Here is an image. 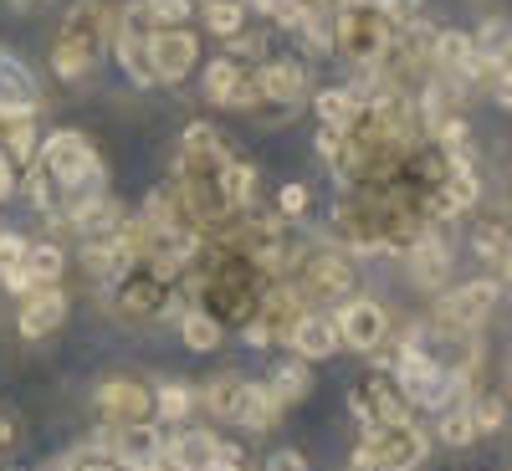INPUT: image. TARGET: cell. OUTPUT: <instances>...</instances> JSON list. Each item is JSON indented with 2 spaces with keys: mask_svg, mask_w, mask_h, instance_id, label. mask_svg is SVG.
Segmentation results:
<instances>
[{
  "mask_svg": "<svg viewBox=\"0 0 512 471\" xmlns=\"http://www.w3.org/2000/svg\"><path fill=\"white\" fill-rule=\"evenodd\" d=\"M390 36H395V26L374 0H344V11H338V21H333L338 52L354 57V62H379L384 52H390Z\"/></svg>",
  "mask_w": 512,
  "mask_h": 471,
  "instance_id": "obj_1",
  "label": "cell"
},
{
  "mask_svg": "<svg viewBox=\"0 0 512 471\" xmlns=\"http://www.w3.org/2000/svg\"><path fill=\"white\" fill-rule=\"evenodd\" d=\"M420 461H425V436L410 420L374 425V431H364V446L354 451V466H369V471H415Z\"/></svg>",
  "mask_w": 512,
  "mask_h": 471,
  "instance_id": "obj_2",
  "label": "cell"
},
{
  "mask_svg": "<svg viewBox=\"0 0 512 471\" xmlns=\"http://www.w3.org/2000/svg\"><path fill=\"white\" fill-rule=\"evenodd\" d=\"M103 446H108V456H113V461L144 471V466L164 451V436H159V425H154V420H108Z\"/></svg>",
  "mask_w": 512,
  "mask_h": 471,
  "instance_id": "obj_3",
  "label": "cell"
},
{
  "mask_svg": "<svg viewBox=\"0 0 512 471\" xmlns=\"http://www.w3.org/2000/svg\"><path fill=\"white\" fill-rule=\"evenodd\" d=\"M333 328H338V344H349V349L369 354V349L384 344V333H390V318H384V308L369 303V297H354V303L333 318Z\"/></svg>",
  "mask_w": 512,
  "mask_h": 471,
  "instance_id": "obj_4",
  "label": "cell"
},
{
  "mask_svg": "<svg viewBox=\"0 0 512 471\" xmlns=\"http://www.w3.org/2000/svg\"><path fill=\"white\" fill-rule=\"evenodd\" d=\"M446 364L420 344V338H405V349L395 354V390L405 395V400H415V405H425V395H431V384H436V374H441Z\"/></svg>",
  "mask_w": 512,
  "mask_h": 471,
  "instance_id": "obj_5",
  "label": "cell"
},
{
  "mask_svg": "<svg viewBox=\"0 0 512 471\" xmlns=\"http://www.w3.org/2000/svg\"><path fill=\"white\" fill-rule=\"evenodd\" d=\"M149 52H154V77H159V82H180V77L195 67L200 41H195V31H185V26H164V31L149 36Z\"/></svg>",
  "mask_w": 512,
  "mask_h": 471,
  "instance_id": "obj_6",
  "label": "cell"
},
{
  "mask_svg": "<svg viewBox=\"0 0 512 471\" xmlns=\"http://www.w3.org/2000/svg\"><path fill=\"white\" fill-rule=\"evenodd\" d=\"M502 297V282H466L441 303V328H477Z\"/></svg>",
  "mask_w": 512,
  "mask_h": 471,
  "instance_id": "obj_7",
  "label": "cell"
},
{
  "mask_svg": "<svg viewBox=\"0 0 512 471\" xmlns=\"http://www.w3.org/2000/svg\"><path fill=\"white\" fill-rule=\"evenodd\" d=\"M205 98L221 103V108H251L256 103V82H246L236 57H221L205 67Z\"/></svg>",
  "mask_w": 512,
  "mask_h": 471,
  "instance_id": "obj_8",
  "label": "cell"
},
{
  "mask_svg": "<svg viewBox=\"0 0 512 471\" xmlns=\"http://www.w3.org/2000/svg\"><path fill=\"white\" fill-rule=\"evenodd\" d=\"M62 318H67V292L52 282V287H31V292H26L16 323H21L26 338H47L52 328H62Z\"/></svg>",
  "mask_w": 512,
  "mask_h": 471,
  "instance_id": "obj_9",
  "label": "cell"
},
{
  "mask_svg": "<svg viewBox=\"0 0 512 471\" xmlns=\"http://www.w3.org/2000/svg\"><path fill=\"white\" fill-rule=\"evenodd\" d=\"M98 410L108 420H149L154 415V395L144 390L139 379H108L98 390Z\"/></svg>",
  "mask_w": 512,
  "mask_h": 471,
  "instance_id": "obj_10",
  "label": "cell"
},
{
  "mask_svg": "<svg viewBox=\"0 0 512 471\" xmlns=\"http://www.w3.org/2000/svg\"><path fill=\"white\" fill-rule=\"evenodd\" d=\"M31 108H36L31 72L11 52H0V118H31Z\"/></svg>",
  "mask_w": 512,
  "mask_h": 471,
  "instance_id": "obj_11",
  "label": "cell"
},
{
  "mask_svg": "<svg viewBox=\"0 0 512 471\" xmlns=\"http://www.w3.org/2000/svg\"><path fill=\"white\" fill-rule=\"evenodd\" d=\"M287 344L303 354V359H328V354L338 349V328H333V318H323V313H297L292 328H287Z\"/></svg>",
  "mask_w": 512,
  "mask_h": 471,
  "instance_id": "obj_12",
  "label": "cell"
},
{
  "mask_svg": "<svg viewBox=\"0 0 512 471\" xmlns=\"http://www.w3.org/2000/svg\"><path fill=\"white\" fill-rule=\"evenodd\" d=\"M149 36H154V31H134V26H113V52H118L123 72L134 77L139 88H149V82H159V77H154V52H149Z\"/></svg>",
  "mask_w": 512,
  "mask_h": 471,
  "instance_id": "obj_13",
  "label": "cell"
},
{
  "mask_svg": "<svg viewBox=\"0 0 512 471\" xmlns=\"http://www.w3.org/2000/svg\"><path fill=\"white\" fill-rule=\"evenodd\" d=\"M354 415L369 425H395V420H410V410H405V395L400 390H384V384H369V390H354Z\"/></svg>",
  "mask_w": 512,
  "mask_h": 471,
  "instance_id": "obj_14",
  "label": "cell"
},
{
  "mask_svg": "<svg viewBox=\"0 0 512 471\" xmlns=\"http://www.w3.org/2000/svg\"><path fill=\"white\" fill-rule=\"evenodd\" d=\"M303 67H292V62H267L262 77H256V98H272L282 108H297L303 103Z\"/></svg>",
  "mask_w": 512,
  "mask_h": 471,
  "instance_id": "obj_15",
  "label": "cell"
},
{
  "mask_svg": "<svg viewBox=\"0 0 512 471\" xmlns=\"http://www.w3.org/2000/svg\"><path fill=\"white\" fill-rule=\"evenodd\" d=\"M277 415H282V405L272 400L267 384H251V379H246V390H241V400H236L231 420H236V425H246V431H272Z\"/></svg>",
  "mask_w": 512,
  "mask_h": 471,
  "instance_id": "obj_16",
  "label": "cell"
},
{
  "mask_svg": "<svg viewBox=\"0 0 512 471\" xmlns=\"http://www.w3.org/2000/svg\"><path fill=\"white\" fill-rule=\"evenodd\" d=\"M446 272H451V251H446L436 236H415V241H410V277H415L420 287H441Z\"/></svg>",
  "mask_w": 512,
  "mask_h": 471,
  "instance_id": "obj_17",
  "label": "cell"
},
{
  "mask_svg": "<svg viewBox=\"0 0 512 471\" xmlns=\"http://www.w3.org/2000/svg\"><path fill=\"white\" fill-rule=\"evenodd\" d=\"M308 292L313 297H349L354 292V267L344 262V256H313V267H308Z\"/></svg>",
  "mask_w": 512,
  "mask_h": 471,
  "instance_id": "obj_18",
  "label": "cell"
},
{
  "mask_svg": "<svg viewBox=\"0 0 512 471\" xmlns=\"http://www.w3.org/2000/svg\"><path fill=\"white\" fill-rule=\"evenodd\" d=\"M103 36H108V11H98V6H77V11L67 16V26H62L67 47H82L88 57H98Z\"/></svg>",
  "mask_w": 512,
  "mask_h": 471,
  "instance_id": "obj_19",
  "label": "cell"
},
{
  "mask_svg": "<svg viewBox=\"0 0 512 471\" xmlns=\"http://www.w3.org/2000/svg\"><path fill=\"white\" fill-rule=\"evenodd\" d=\"M216 446H221V441L210 436V431H180L175 441L164 446V456L175 461L180 471H205V466H210V456H216Z\"/></svg>",
  "mask_w": 512,
  "mask_h": 471,
  "instance_id": "obj_20",
  "label": "cell"
},
{
  "mask_svg": "<svg viewBox=\"0 0 512 471\" xmlns=\"http://www.w3.org/2000/svg\"><path fill=\"white\" fill-rule=\"evenodd\" d=\"M221 175H216V185H221V200H226V210H241L246 200H251V190H256V175H251V164H241V159H231V154H221Z\"/></svg>",
  "mask_w": 512,
  "mask_h": 471,
  "instance_id": "obj_21",
  "label": "cell"
},
{
  "mask_svg": "<svg viewBox=\"0 0 512 471\" xmlns=\"http://www.w3.org/2000/svg\"><path fill=\"white\" fill-rule=\"evenodd\" d=\"M313 108H318L323 128H354V123H359V113H364V103H359L349 88H328V93H318V98H313Z\"/></svg>",
  "mask_w": 512,
  "mask_h": 471,
  "instance_id": "obj_22",
  "label": "cell"
},
{
  "mask_svg": "<svg viewBox=\"0 0 512 471\" xmlns=\"http://www.w3.org/2000/svg\"><path fill=\"white\" fill-rule=\"evenodd\" d=\"M267 390H272V400H277V405H292V400H303V395L313 390V369H308L303 359H297V364H277V369H272V384H267Z\"/></svg>",
  "mask_w": 512,
  "mask_h": 471,
  "instance_id": "obj_23",
  "label": "cell"
},
{
  "mask_svg": "<svg viewBox=\"0 0 512 471\" xmlns=\"http://www.w3.org/2000/svg\"><path fill=\"white\" fill-rule=\"evenodd\" d=\"M241 390H246V379H241V374H216V379L205 384V395H200V405H205L210 415H221V420H231V410H236Z\"/></svg>",
  "mask_w": 512,
  "mask_h": 471,
  "instance_id": "obj_24",
  "label": "cell"
},
{
  "mask_svg": "<svg viewBox=\"0 0 512 471\" xmlns=\"http://www.w3.org/2000/svg\"><path fill=\"white\" fill-rule=\"evenodd\" d=\"M154 410L164 420H190L200 410V390H190V384H164V390H154Z\"/></svg>",
  "mask_w": 512,
  "mask_h": 471,
  "instance_id": "obj_25",
  "label": "cell"
},
{
  "mask_svg": "<svg viewBox=\"0 0 512 471\" xmlns=\"http://www.w3.org/2000/svg\"><path fill=\"white\" fill-rule=\"evenodd\" d=\"M180 333H185V349H195V354H210V349L221 344V323L210 318V313H185Z\"/></svg>",
  "mask_w": 512,
  "mask_h": 471,
  "instance_id": "obj_26",
  "label": "cell"
},
{
  "mask_svg": "<svg viewBox=\"0 0 512 471\" xmlns=\"http://www.w3.org/2000/svg\"><path fill=\"white\" fill-rule=\"evenodd\" d=\"M205 26L216 36H236L246 26V6L241 0H205Z\"/></svg>",
  "mask_w": 512,
  "mask_h": 471,
  "instance_id": "obj_27",
  "label": "cell"
},
{
  "mask_svg": "<svg viewBox=\"0 0 512 471\" xmlns=\"http://www.w3.org/2000/svg\"><path fill=\"white\" fill-rule=\"evenodd\" d=\"M436 436H441L446 446H472V441H477V425H472V415H466V405L441 410V420H436Z\"/></svg>",
  "mask_w": 512,
  "mask_h": 471,
  "instance_id": "obj_28",
  "label": "cell"
},
{
  "mask_svg": "<svg viewBox=\"0 0 512 471\" xmlns=\"http://www.w3.org/2000/svg\"><path fill=\"white\" fill-rule=\"evenodd\" d=\"M466 415H472L477 436H482V431H502V425H507V405H502V395H477L472 405H466Z\"/></svg>",
  "mask_w": 512,
  "mask_h": 471,
  "instance_id": "obj_29",
  "label": "cell"
},
{
  "mask_svg": "<svg viewBox=\"0 0 512 471\" xmlns=\"http://www.w3.org/2000/svg\"><path fill=\"white\" fill-rule=\"evenodd\" d=\"M472 246H477L482 262H492L497 272H507V231H502V226H477Z\"/></svg>",
  "mask_w": 512,
  "mask_h": 471,
  "instance_id": "obj_30",
  "label": "cell"
},
{
  "mask_svg": "<svg viewBox=\"0 0 512 471\" xmlns=\"http://www.w3.org/2000/svg\"><path fill=\"white\" fill-rule=\"evenodd\" d=\"M144 16H149V26H154V31H164V26L190 21L195 11H190V0H144Z\"/></svg>",
  "mask_w": 512,
  "mask_h": 471,
  "instance_id": "obj_31",
  "label": "cell"
},
{
  "mask_svg": "<svg viewBox=\"0 0 512 471\" xmlns=\"http://www.w3.org/2000/svg\"><path fill=\"white\" fill-rule=\"evenodd\" d=\"M477 57H507V21H482V31L472 36Z\"/></svg>",
  "mask_w": 512,
  "mask_h": 471,
  "instance_id": "obj_32",
  "label": "cell"
},
{
  "mask_svg": "<svg viewBox=\"0 0 512 471\" xmlns=\"http://www.w3.org/2000/svg\"><path fill=\"white\" fill-rule=\"evenodd\" d=\"M185 154H190V159H210V154H221L216 128H210V123H190V128H185Z\"/></svg>",
  "mask_w": 512,
  "mask_h": 471,
  "instance_id": "obj_33",
  "label": "cell"
},
{
  "mask_svg": "<svg viewBox=\"0 0 512 471\" xmlns=\"http://www.w3.org/2000/svg\"><path fill=\"white\" fill-rule=\"evenodd\" d=\"M52 67L62 72V77H82L93 67V57L82 52V47H67V41H57V57H52Z\"/></svg>",
  "mask_w": 512,
  "mask_h": 471,
  "instance_id": "obj_34",
  "label": "cell"
},
{
  "mask_svg": "<svg viewBox=\"0 0 512 471\" xmlns=\"http://www.w3.org/2000/svg\"><path fill=\"white\" fill-rule=\"evenodd\" d=\"M6 154H11V159H31V154H36V128H31V123H16L11 134H6Z\"/></svg>",
  "mask_w": 512,
  "mask_h": 471,
  "instance_id": "obj_35",
  "label": "cell"
},
{
  "mask_svg": "<svg viewBox=\"0 0 512 471\" xmlns=\"http://www.w3.org/2000/svg\"><path fill=\"white\" fill-rule=\"evenodd\" d=\"M277 210H282V216H303V210H308V190L303 185H282L277 190Z\"/></svg>",
  "mask_w": 512,
  "mask_h": 471,
  "instance_id": "obj_36",
  "label": "cell"
},
{
  "mask_svg": "<svg viewBox=\"0 0 512 471\" xmlns=\"http://www.w3.org/2000/svg\"><path fill=\"white\" fill-rule=\"evenodd\" d=\"M205 471H246V461H241V451L236 446H216V456H210V466Z\"/></svg>",
  "mask_w": 512,
  "mask_h": 471,
  "instance_id": "obj_37",
  "label": "cell"
},
{
  "mask_svg": "<svg viewBox=\"0 0 512 471\" xmlns=\"http://www.w3.org/2000/svg\"><path fill=\"white\" fill-rule=\"evenodd\" d=\"M21 251H26V241H21V236H0V277H6V272L21 262Z\"/></svg>",
  "mask_w": 512,
  "mask_h": 471,
  "instance_id": "obj_38",
  "label": "cell"
},
{
  "mask_svg": "<svg viewBox=\"0 0 512 471\" xmlns=\"http://www.w3.org/2000/svg\"><path fill=\"white\" fill-rule=\"evenodd\" d=\"M267 471H308V456H303V451H277V456L267 461Z\"/></svg>",
  "mask_w": 512,
  "mask_h": 471,
  "instance_id": "obj_39",
  "label": "cell"
},
{
  "mask_svg": "<svg viewBox=\"0 0 512 471\" xmlns=\"http://www.w3.org/2000/svg\"><path fill=\"white\" fill-rule=\"evenodd\" d=\"M16 190V159L6 154V149H0V200H6Z\"/></svg>",
  "mask_w": 512,
  "mask_h": 471,
  "instance_id": "obj_40",
  "label": "cell"
},
{
  "mask_svg": "<svg viewBox=\"0 0 512 471\" xmlns=\"http://www.w3.org/2000/svg\"><path fill=\"white\" fill-rule=\"evenodd\" d=\"M11 446H16V425L0 415V451H11Z\"/></svg>",
  "mask_w": 512,
  "mask_h": 471,
  "instance_id": "obj_41",
  "label": "cell"
},
{
  "mask_svg": "<svg viewBox=\"0 0 512 471\" xmlns=\"http://www.w3.org/2000/svg\"><path fill=\"white\" fill-rule=\"evenodd\" d=\"M16 6H31V0H16Z\"/></svg>",
  "mask_w": 512,
  "mask_h": 471,
  "instance_id": "obj_42",
  "label": "cell"
},
{
  "mask_svg": "<svg viewBox=\"0 0 512 471\" xmlns=\"http://www.w3.org/2000/svg\"><path fill=\"white\" fill-rule=\"evenodd\" d=\"M354 471H369V466H354Z\"/></svg>",
  "mask_w": 512,
  "mask_h": 471,
  "instance_id": "obj_43",
  "label": "cell"
}]
</instances>
